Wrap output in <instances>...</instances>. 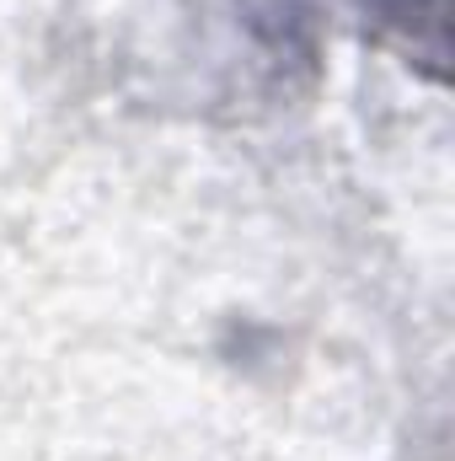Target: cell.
I'll list each match as a JSON object with an SVG mask.
<instances>
[{
    "mask_svg": "<svg viewBox=\"0 0 455 461\" xmlns=\"http://www.w3.org/2000/svg\"><path fill=\"white\" fill-rule=\"evenodd\" d=\"M327 0H257L263 16H279L284 27L311 22ZM348 16H359L364 27H375L380 38H391L402 54L429 59L440 70L445 59V0H333Z\"/></svg>",
    "mask_w": 455,
    "mask_h": 461,
    "instance_id": "1",
    "label": "cell"
}]
</instances>
